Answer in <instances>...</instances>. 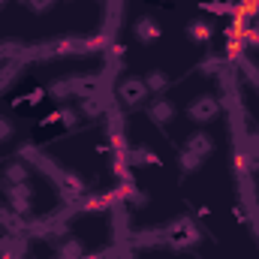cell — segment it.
I'll return each instance as SVG.
<instances>
[{"label":"cell","instance_id":"cell-22","mask_svg":"<svg viewBox=\"0 0 259 259\" xmlns=\"http://www.w3.org/2000/svg\"><path fill=\"white\" fill-rule=\"evenodd\" d=\"M202 9H208V12H214V15H229V12H235V6H229V3H223V0L202 3Z\"/></svg>","mask_w":259,"mask_h":259},{"label":"cell","instance_id":"cell-13","mask_svg":"<svg viewBox=\"0 0 259 259\" xmlns=\"http://www.w3.org/2000/svg\"><path fill=\"white\" fill-rule=\"evenodd\" d=\"M46 94H52L55 100H69V97H75V75H69V78H58V81H52V84L46 88Z\"/></svg>","mask_w":259,"mask_h":259},{"label":"cell","instance_id":"cell-24","mask_svg":"<svg viewBox=\"0 0 259 259\" xmlns=\"http://www.w3.org/2000/svg\"><path fill=\"white\" fill-rule=\"evenodd\" d=\"M12 133H15V127H12V121L0 115V142H6V139H12Z\"/></svg>","mask_w":259,"mask_h":259},{"label":"cell","instance_id":"cell-18","mask_svg":"<svg viewBox=\"0 0 259 259\" xmlns=\"http://www.w3.org/2000/svg\"><path fill=\"white\" fill-rule=\"evenodd\" d=\"M145 84H148V91L160 94V91H166V88H169V75H166L163 69H151V72L145 75Z\"/></svg>","mask_w":259,"mask_h":259},{"label":"cell","instance_id":"cell-1","mask_svg":"<svg viewBox=\"0 0 259 259\" xmlns=\"http://www.w3.org/2000/svg\"><path fill=\"white\" fill-rule=\"evenodd\" d=\"M163 238H166L169 247H175V250H187V247H193V244L202 241V232H199V226L193 223V217H178L175 223L166 226Z\"/></svg>","mask_w":259,"mask_h":259},{"label":"cell","instance_id":"cell-3","mask_svg":"<svg viewBox=\"0 0 259 259\" xmlns=\"http://www.w3.org/2000/svg\"><path fill=\"white\" fill-rule=\"evenodd\" d=\"M115 94H118L121 106H130V109H133V106L145 103V97H148V84H145V78H139V75H124V78L118 81Z\"/></svg>","mask_w":259,"mask_h":259},{"label":"cell","instance_id":"cell-20","mask_svg":"<svg viewBox=\"0 0 259 259\" xmlns=\"http://www.w3.org/2000/svg\"><path fill=\"white\" fill-rule=\"evenodd\" d=\"M58 253H61V256H84L88 250H84V241H81V238H64V241L58 244Z\"/></svg>","mask_w":259,"mask_h":259},{"label":"cell","instance_id":"cell-8","mask_svg":"<svg viewBox=\"0 0 259 259\" xmlns=\"http://www.w3.org/2000/svg\"><path fill=\"white\" fill-rule=\"evenodd\" d=\"M238 166L244 172H259V133H247L244 151L238 154Z\"/></svg>","mask_w":259,"mask_h":259},{"label":"cell","instance_id":"cell-23","mask_svg":"<svg viewBox=\"0 0 259 259\" xmlns=\"http://www.w3.org/2000/svg\"><path fill=\"white\" fill-rule=\"evenodd\" d=\"M24 6H27L30 12H49V9L55 6V0H24Z\"/></svg>","mask_w":259,"mask_h":259},{"label":"cell","instance_id":"cell-2","mask_svg":"<svg viewBox=\"0 0 259 259\" xmlns=\"http://www.w3.org/2000/svg\"><path fill=\"white\" fill-rule=\"evenodd\" d=\"M109 39L103 36H94V39H84V36H66L61 42H52L42 49V55H84V52H94L100 46H106Z\"/></svg>","mask_w":259,"mask_h":259},{"label":"cell","instance_id":"cell-9","mask_svg":"<svg viewBox=\"0 0 259 259\" xmlns=\"http://www.w3.org/2000/svg\"><path fill=\"white\" fill-rule=\"evenodd\" d=\"M148 118H151L154 124L166 127V124L175 118V103H169V100H154V103L148 106Z\"/></svg>","mask_w":259,"mask_h":259},{"label":"cell","instance_id":"cell-5","mask_svg":"<svg viewBox=\"0 0 259 259\" xmlns=\"http://www.w3.org/2000/svg\"><path fill=\"white\" fill-rule=\"evenodd\" d=\"M52 178H55V184H58V190H61V199H64V202H75V199L84 196V181H81V175L66 172V169H55Z\"/></svg>","mask_w":259,"mask_h":259},{"label":"cell","instance_id":"cell-7","mask_svg":"<svg viewBox=\"0 0 259 259\" xmlns=\"http://www.w3.org/2000/svg\"><path fill=\"white\" fill-rule=\"evenodd\" d=\"M133 33H136V39H139L142 46H151V42H157V39L163 36V27H160L151 15H142V18H136Z\"/></svg>","mask_w":259,"mask_h":259},{"label":"cell","instance_id":"cell-26","mask_svg":"<svg viewBox=\"0 0 259 259\" xmlns=\"http://www.w3.org/2000/svg\"><path fill=\"white\" fill-rule=\"evenodd\" d=\"M55 259H81V256H61V253H58Z\"/></svg>","mask_w":259,"mask_h":259},{"label":"cell","instance_id":"cell-10","mask_svg":"<svg viewBox=\"0 0 259 259\" xmlns=\"http://www.w3.org/2000/svg\"><path fill=\"white\" fill-rule=\"evenodd\" d=\"M124 163L127 166H160V157L151 148H127L124 151Z\"/></svg>","mask_w":259,"mask_h":259},{"label":"cell","instance_id":"cell-4","mask_svg":"<svg viewBox=\"0 0 259 259\" xmlns=\"http://www.w3.org/2000/svg\"><path fill=\"white\" fill-rule=\"evenodd\" d=\"M220 100L217 97H211V94H202V97H196L193 103L187 106V115H190V121L196 124H211L217 115H220Z\"/></svg>","mask_w":259,"mask_h":259},{"label":"cell","instance_id":"cell-11","mask_svg":"<svg viewBox=\"0 0 259 259\" xmlns=\"http://www.w3.org/2000/svg\"><path fill=\"white\" fill-rule=\"evenodd\" d=\"M184 148H187V151H193V154H199V157H208V154L214 151V139H211L205 130H196V133L187 136Z\"/></svg>","mask_w":259,"mask_h":259},{"label":"cell","instance_id":"cell-6","mask_svg":"<svg viewBox=\"0 0 259 259\" xmlns=\"http://www.w3.org/2000/svg\"><path fill=\"white\" fill-rule=\"evenodd\" d=\"M6 202L15 214H30L33 208V187L24 181V184H6Z\"/></svg>","mask_w":259,"mask_h":259},{"label":"cell","instance_id":"cell-14","mask_svg":"<svg viewBox=\"0 0 259 259\" xmlns=\"http://www.w3.org/2000/svg\"><path fill=\"white\" fill-rule=\"evenodd\" d=\"M78 115H84V118H100V115H109V106L100 100V94H97V97H84L81 106H78Z\"/></svg>","mask_w":259,"mask_h":259},{"label":"cell","instance_id":"cell-21","mask_svg":"<svg viewBox=\"0 0 259 259\" xmlns=\"http://www.w3.org/2000/svg\"><path fill=\"white\" fill-rule=\"evenodd\" d=\"M205 75H226V58H220V55H211L208 61H202V66H199Z\"/></svg>","mask_w":259,"mask_h":259},{"label":"cell","instance_id":"cell-17","mask_svg":"<svg viewBox=\"0 0 259 259\" xmlns=\"http://www.w3.org/2000/svg\"><path fill=\"white\" fill-rule=\"evenodd\" d=\"M115 199H118V193H112V196H91V199H84V202H81V211H88V214L106 211V208H109Z\"/></svg>","mask_w":259,"mask_h":259},{"label":"cell","instance_id":"cell-25","mask_svg":"<svg viewBox=\"0 0 259 259\" xmlns=\"http://www.w3.org/2000/svg\"><path fill=\"white\" fill-rule=\"evenodd\" d=\"M42 97H46V91H39V88H36V91H30V94H27V103H39Z\"/></svg>","mask_w":259,"mask_h":259},{"label":"cell","instance_id":"cell-15","mask_svg":"<svg viewBox=\"0 0 259 259\" xmlns=\"http://www.w3.org/2000/svg\"><path fill=\"white\" fill-rule=\"evenodd\" d=\"M211 33H214V27H211L208 21H202V18H196V21L187 24V36H190V42H208Z\"/></svg>","mask_w":259,"mask_h":259},{"label":"cell","instance_id":"cell-16","mask_svg":"<svg viewBox=\"0 0 259 259\" xmlns=\"http://www.w3.org/2000/svg\"><path fill=\"white\" fill-rule=\"evenodd\" d=\"M64 124L66 130H72L75 124H78V109H69V106H64V109H58V112H52L49 118H46V124Z\"/></svg>","mask_w":259,"mask_h":259},{"label":"cell","instance_id":"cell-12","mask_svg":"<svg viewBox=\"0 0 259 259\" xmlns=\"http://www.w3.org/2000/svg\"><path fill=\"white\" fill-rule=\"evenodd\" d=\"M3 178H6V184H24V181L30 178L27 163H24V160H9V163L3 166Z\"/></svg>","mask_w":259,"mask_h":259},{"label":"cell","instance_id":"cell-19","mask_svg":"<svg viewBox=\"0 0 259 259\" xmlns=\"http://www.w3.org/2000/svg\"><path fill=\"white\" fill-rule=\"evenodd\" d=\"M202 163H205V157H199V154L187 151V148H184V151L178 154V169H181V172H196V169H199Z\"/></svg>","mask_w":259,"mask_h":259},{"label":"cell","instance_id":"cell-27","mask_svg":"<svg viewBox=\"0 0 259 259\" xmlns=\"http://www.w3.org/2000/svg\"><path fill=\"white\" fill-rule=\"evenodd\" d=\"M3 3H6V0H0V6H3Z\"/></svg>","mask_w":259,"mask_h":259}]
</instances>
